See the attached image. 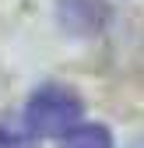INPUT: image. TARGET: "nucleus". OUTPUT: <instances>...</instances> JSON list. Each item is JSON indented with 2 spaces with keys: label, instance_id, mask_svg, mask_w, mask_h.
I'll list each match as a JSON object with an SVG mask.
<instances>
[{
  "label": "nucleus",
  "instance_id": "f257e3e1",
  "mask_svg": "<svg viewBox=\"0 0 144 148\" xmlns=\"http://www.w3.org/2000/svg\"><path fill=\"white\" fill-rule=\"evenodd\" d=\"M81 113H84V106H81V99L70 88H63V85H42L28 99L25 123H28L32 134L56 138V134H67L70 127H77Z\"/></svg>",
  "mask_w": 144,
  "mask_h": 148
},
{
  "label": "nucleus",
  "instance_id": "f03ea898",
  "mask_svg": "<svg viewBox=\"0 0 144 148\" xmlns=\"http://www.w3.org/2000/svg\"><path fill=\"white\" fill-rule=\"evenodd\" d=\"M63 148H113V138L105 127L98 123H84V127H70Z\"/></svg>",
  "mask_w": 144,
  "mask_h": 148
},
{
  "label": "nucleus",
  "instance_id": "7ed1b4c3",
  "mask_svg": "<svg viewBox=\"0 0 144 148\" xmlns=\"http://www.w3.org/2000/svg\"><path fill=\"white\" fill-rule=\"evenodd\" d=\"M134 148H144V141H141V145H134Z\"/></svg>",
  "mask_w": 144,
  "mask_h": 148
}]
</instances>
